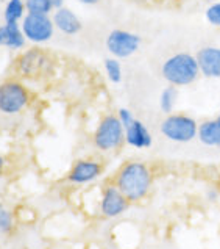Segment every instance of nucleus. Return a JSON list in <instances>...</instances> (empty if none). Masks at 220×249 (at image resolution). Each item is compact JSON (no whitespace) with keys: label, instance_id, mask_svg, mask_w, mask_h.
I'll return each instance as SVG.
<instances>
[{"label":"nucleus","instance_id":"1","mask_svg":"<svg viewBox=\"0 0 220 249\" xmlns=\"http://www.w3.org/2000/svg\"><path fill=\"white\" fill-rule=\"evenodd\" d=\"M153 182L152 171L141 161H130L119 171L116 187L130 202H138L148 195Z\"/></svg>","mask_w":220,"mask_h":249},{"label":"nucleus","instance_id":"2","mask_svg":"<svg viewBox=\"0 0 220 249\" xmlns=\"http://www.w3.org/2000/svg\"><path fill=\"white\" fill-rule=\"evenodd\" d=\"M200 75L197 56L188 52L175 53L162 65V77L173 87H188Z\"/></svg>","mask_w":220,"mask_h":249},{"label":"nucleus","instance_id":"3","mask_svg":"<svg viewBox=\"0 0 220 249\" xmlns=\"http://www.w3.org/2000/svg\"><path fill=\"white\" fill-rule=\"evenodd\" d=\"M161 133L175 143H190L197 138L198 123L188 115H169L161 123Z\"/></svg>","mask_w":220,"mask_h":249},{"label":"nucleus","instance_id":"4","mask_svg":"<svg viewBox=\"0 0 220 249\" xmlns=\"http://www.w3.org/2000/svg\"><path fill=\"white\" fill-rule=\"evenodd\" d=\"M125 129L117 116H106L100 121L95 135L94 143L100 151H112L124 143Z\"/></svg>","mask_w":220,"mask_h":249},{"label":"nucleus","instance_id":"5","mask_svg":"<svg viewBox=\"0 0 220 249\" xmlns=\"http://www.w3.org/2000/svg\"><path fill=\"white\" fill-rule=\"evenodd\" d=\"M28 104L27 89L17 82H6L0 85V111L19 113Z\"/></svg>","mask_w":220,"mask_h":249},{"label":"nucleus","instance_id":"6","mask_svg":"<svg viewBox=\"0 0 220 249\" xmlns=\"http://www.w3.org/2000/svg\"><path fill=\"white\" fill-rule=\"evenodd\" d=\"M22 32L25 38L33 42H44L48 41L53 35V20L47 14H30L28 13L24 22Z\"/></svg>","mask_w":220,"mask_h":249},{"label":"nucleus","instance_id":"7","mask_svg":"<svg viewBox=\"0 0 220 249\" xmlns=\"http://www.w3.org/2000/svg\"><path fill=\"white\" fill-rule=\"evenodd\" d=\"M139 44H141V38L138 35H133L124 30L111 32L108 39H106L108 51L114 56H119V58H126V56L133 55L138 51Z\"/></svg>","mask_w":220,"mask_h":249},{"label":"nucleus","instance_id":"8","mask_svg":"<svg viewBox=\"0 0 220 249\" xmlns=\"http://www.w3.org/2000/svg\"><path fill=\"white\" fill-rule=\"evenodd\" d=\"M128 204L130 201L122 195V191L116 185L114 187H106L100 199V212L106 218H116L128 209Z\"/></svg>","mask_w":220,"mask_h":249},{"label":"nucleus","instance_id":"9","mask_svg":"<svg viewBox=\"0 0 220 249\" xmlns=\"http://www.w3.org/2000/svg\"><path fill=\"white\" fill-rule=\"evenodd\" d=\"M195 56L202 75H204L206 79H220V47H202Z\"/></svg>","mask_w":220,"mask_h":249},{"label":"nucleus","instance_id":"10","mask_svg":"<svg viewBox=\"0 0 220 249\" xmlns=\"http://www.w3.org/2000/svg\"><path fill=\"white\" fill-rule=\"evenodd\" d=\"M102 173H103V168L98 161L80 160L72 166L67 179L72 183H88V182L95 180Z\"/></svg>","mask_w":220,"mask_h":249},{"label":"nucleus","instance_id":"11","mask_svg":"<svg viewBox=\"0 0 220 249\" xmlns=\"http://www.w3.org/2000/svg\"><path fill=\"white\" fill-rule=\"evenodd\" d=\"M125 141L136 149H145L152 146V135L141 121L134 119L133 123L125 127Z\"/></svg>","mask_w":220,"mask_h":249},{"label":"nucleus","instance_id":"12","mask_svg":"<svg viewBox=\"0 0 220 249\" xmlns=\"http://www.w3.org/2000/svg\"><path fill=\"white\" fill-rule=\"evenodd\" d=\"M197 138L200 143L208 147L220 149V124L217 119H206L202 124H198Z\"/></svg>","mask_w":220,"mask_h":249},{"label":"nucleus","instance_id":"13","mask_svg":"<svg viewBox=\"0 0 220 249\" xmlns=\"http://www.w3.org/2000/svg\"><path fill=\"white\" fill-rule=\"evenodd\" d=\"M53 24L66 35H75L80 32V28H81V22L78 20V18L67 8L56 10L53 16Z\"/></svg>","mask_w":220,"mask_h":249},{"label":"nucleus","instance_id":"14","mask_svg":"<svg viewBox=\"0 0 220 249\" xmlns=\"http://www.w3.org/2000/svg\"><path fill=\"white\" fill-rule=\"evenodd\" d=\"M25 35L20 30L17 22L5 24L0 27V46H6L11 49H19L24 46Z\"/></svg>","mask_w":220,"mask_h":249},{"label":"nucleus","instance_id":"15","mask_svg":"<svg viewBox=\"0 0 220 249\" xmlns=\"http://www.w3.org/2000/svg\"><path fill=\"white\" fill-rule=\"evenodd\" d=\"M176 99H178V91H176V87L170 85V87H167L164 91L161 92V97H159L161 110L164 113H167V115H170L175 104H176Z\"/></svg>","mask_w":220,"mask_h":249},{"label":"nucleus","instance_id":"16","mask_svg":"<svg viewBox=\"0 0 220 249\" xmlns=\"http://www.w3.org/2000/svg\"><path fill=\"white\" fill-rule=\"evenodd\" d=\"M41 60H42L41 52H30L24 55L22 60H20V71L27 75L38 72V69L41 66Z\"/></svg>","mask_w":220,"mask_h":249},{"label":"nucleus","instance_id":"17","mask_svg":"<svg viewBox=\"0 0 220 249\" xmlns=\"http://www.w3.org/2000/svg\"><path fill=\"white\" fill-rule=\"evenodd\" d=\"M24 14V3L22 0H10L5 8V20L6 24L17 22Z\"/></svg>","mask_w":220,"mask_h":249},{"label":"nucleus","instance_id":"18","mask_svg":"<svg viewBox=\"0 0 220 249\" xmlns=\"http://www.w3.org/2000/svg\"><path fill=\"white\" fill-rule=\"evenodd\" d=\"M25 8L30 14H47L50 13V0H27Z\"/></svg>","mask_w":220,"mask_h":249},{"label":"nucleus","instance_id":"19","mask_svg":"<svg viewBox=\"0 0 220 249\" xmlns=\"http://www.w3.org/2000/svg\"><path fill=\"white\" fill-rule=\"evenodd\" d=\"M105 69L106 74H108V79L114 83H119L122 80V68H120V63L114 58H108L105 61Z\"/></svg>","mask_w":220,"mask_h":249},{"label":"nucleus","instance_id":"20","mask_svg":"<svg viewBox=\"0 0 220 249\" xmlns=\"http://www.w3.org/2000/svg\"><path fill=\"white\" fill-rule=\"evenodd\" d=\"M204 18H206V20L211 25L220 27V0L208 6L206 11H204Z\"/></svg>","mask_w":220,"mask_h":249},{"label":"nucleus","instance_id":"21","mask_svg":"<svg viewBox=\"0 0 220 249\" xmlns=\"http://www.w3.org/2000/svg\"><path fill=\"white\" fill-rule=\"evenodd\" d=\"M13 229V215L5 205L0 204V233H8Z\"/></svg>","mask_w":220,"mask_h":249},{"label":"nucleus","instance_id":"22","mask_svg":"<svg viewBox=\"0 0 220 249\" xmlns=\"http://www.w3.org/2000/svg\"><path fill=\"white\" fill-rule=\"evenodd\" d=\"M119 119H120V123H122V125H124V129L125 127H128L134 119L133 115H131V111L130 110H126V108H120L119 110Z\"/></svg>","mask_w":220,"mask_h":249},{"label":"nucleus","instance_id":"23","mask_svg":"<svg viewBox=\"0 0 220 249\" xmlns=\"http://www.w3.org/2000/svg\"><path fill=\"white\" fill-rule=\"evenodd\" d=\"M63 3H64V0H50L52 8H56V10L63 8Z\"/></svg>","mask_w":220,"mask_h":249},{"label":"nucleus","instance_id":"24","mask_svg":"<svg viewBox=\"0 0 220 249\" xmlns=\"http://www.w3.org/2000/svg\"><path fill=\"white\" fill-rule=\"evenodd\" d=\"M81 3H86V5H94V3H97L98 0H80Z\"/></svg>","mask_w":220,"mask_h":249},{"label":"nucleus","instance_id":"25","mask_svg":"<svg viewBox=\"0 0 220 249\" xmlns=\"http://www.w3.org/2000/svg\"><path fill=\"white\" fill-rule=\"evenodd\" d=\"M2 169H3V159H2V155H0V173H2Z\"/></svg>","mask_w":220,"mask_h":249},{"label":"nucleus","instance_id":"26","mask_svg":"<svg viewBox=\"0 0 220 249\" xmlns=\"http://www.w3.org/2000/svg\"><path fill=\"white\" fill-rule=\"evenodd\" d=\"M217 182H219V187H220V171H219V177H217Z\"/></svg>","mask_w":220,"mask_h":249},{"label":"nucleus","instance_id":"27","mask_svg":"<svg viewBox=\"0 0 220 249\" xmlns=\"http://www.w3.org/2000/svg\"><path fill=\"white\" fill-rule=\"evenodd\" d=\"M217 121H219V124H220V115L217 116Z\"/></svg>","mask_w":220,"mask_h":249}]
</instances>
